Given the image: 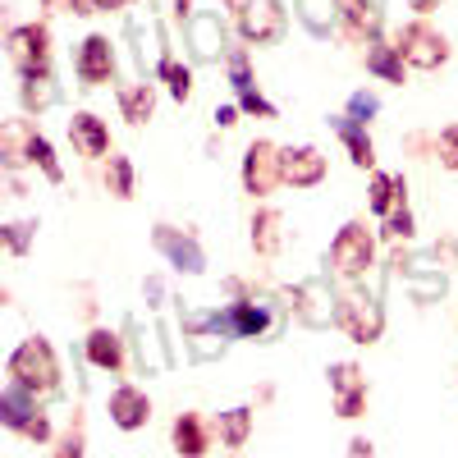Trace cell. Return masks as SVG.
Masks as SVG:
<instances>
[{
    "instance_id": "obj_2",
    "label": "cell",
    "mask_w": 458,
    "mask_h": 458,
    "mask_svg": "<svg viewBox=\"0 0 458 458\" xmlns=\"http://www.w3.org/2000/svg\"><path fill=\"white\" fill-rule=\"evenodd\" d=\"M394 47H399L403 64H412V69H440V64L449 60L445 32H436L431 23H408V28H399Z\"/></svg>"
},
{
    "instance_id": "obj_31",
    "label": "cell",
    "mask_w": 458,
    "mask_h": 458,
    "mask_svg": "<svg viewBox=\"0 0 458 458\" xmlns=\"http://www.w3.org/2000/svg\"><path fill=\"white\" fill-rule=\"evenodd\" d=\"M51 458H83V422L73 417V427L55 440V454Z\"/></svg>"
},
{
    "instance_id": "obj_18",
    "label": "cell",
    "mask_w": 458,
    "mask_h": 458,
    "mask_svg": "<svg viewBox=\"0 0 458 458\" xmlns=\"http://www.w3.org/2000/svg\"><path fill=\"white\" fill-rule=\"evenodd\" d=\"M88 362L101 367V371H120V362H124L120 335H114V330H92L88 335Z\"/></svg>"
},
{
    "instance_id": "obj_24",
    "label": "cell",
    "mask_w": 458,
    "mask_h": 458,
    "mask_svg": "<svg viewBox=\"0 0 458 458\" xmlns=\"http://www.w3.org/2000/svg\"><path fill=\"white\" fill-rule=\"evenodd\" d=\"M220 436H225L229 449H243L248 436H252V412H248V408H229V412H220Z\"/></svg>"
},
{
    "instance_id": "obj_4",
    "label": "cell",
    "mask_w": 458,
    "mask_h": 458,
    "mask_svg": "<svg viewBox=\"0 0 458 458\" xmlns=\"http://www.w3.org/2000/svg\"><path fill=\"white\" fill-rule=\"evenodd\" d=\"M371 257H376V243H371V234L362 225H344L335 234V243H330V266L339 276H349V280H358L367 271Z\"/></svg>"
},
{
    "instance_id": "obj_6",
    "label": "cell",
    "mask_w": 458,
    "mask_h": 458,
    "mask_svg": "<svg viewBox=\"0 0 458 458\" xmlns=\"http://www.w3.org/2000/svg\"><path fill=\"white\" fill-rule=\"evenodd\" d=\"M335 326L349 335L353 344H376L380 339V308L362 293H344L335 308Z\"/></svg>"
},
{
    "instance_id": "obj_42",
    "label": "cell",
    "mask_w": 458,
    "mask_h": 458,
    "mask_svg": "<svg viewBox=\"0 0 458 458\" xmlns=\"http://www.w3.org/2000/svg\"><path fill=\"white\" fill-rule=\"evenodd\" d=\"M124 5H133V0H97V10H124Z\"/></svg>"
},
{
    "instance_id": "obj_10",
    "label": "cell",
    "mask_w": 458,
    "mask_h": 458,
    "mask_svg": "<svg viewBox=\"0 0 458 458\" xmlns=\"http://www.w3.org/2000/svg\"><path fill=\"white\" fill-rule=\"evenodd\" d=\"M280 174L293 188H312V183L326 179V157L317 147H284L280 151Z\"/></svg>"
},
{
    "instance_id": "obj_40",
    "label": "cell",
    "mask_w": 458,
    "mask_h": 458,
    "mask_svg": "<svg viewBox=\"0 0 458 458\" xmlns=\"http://www.w3.org/2000/svg\"><path fill=\"white\" fill-rule=\"evenodd\" d=\"M408 5H412L417 14H431V10H440V5H445V0H408Z\"/></svg>"
},
{
    "instance_id": "obj_19",
    "label": "cell",
    "mask_w": 458,
    "mask_h": 458,
    "mask_svg": "<svg viewBox=\"0 0 458 458\" xmlns=\"http://www.w3.org/2000/svg\"><path fill=\"white\" fill-rule=\"evenodd\" d=\"M280 243H284V216L280 211H257L252 216V248L261 257H271V252H280Z\"/></svg>"
},
{
    "instance_id": "obj_39",
    "label": "cell",
    "mask_w": 458,
    "mask_h": 458,
    "mask_svg": "<svg viewBox=\"0 0 458 458\" xmlns=\"http://www.w3.org/2000/svg\"><path fill=\"white\" fill-rule=\"evenodd\" d=\"M349 458H376V449H371V440H362V436H358V440L349 445Z\"/></svg>"
},
{
    "instance_id": "obj_13",
    "label": "cell",
    "mask_w": 458,
    "mask_h": 458,
    "mask_svg": "<svg viewBox=\"0 0 458 458\" xmlns=\"http://www.w3.org/2000/svg\"><path fill=\"white\" fill-rule=\"evenodd\" d=\"M42 138L32 120H5L0 124V157H5L10 170H19L23 161H32V142Z\"/></svg>"
},
{
    "instance_id": "obj_9",
    "label": "cell",
    "mask_w": 458,
    "mask_h": 458,
    "mask_svg": "<svg viewBox=\"0 0 458 458\" xmlns=\"http://www.w3.org/2000/svg\"><path fill=\"white\" fill-rule=\"evenodd\" d=\"M73 69H79V79H83L88 88L110 83V73H114V47H110V37L92 32L88 42L79 47V60H73Z\"/></svg>"
},
{
    "instance_id": "obj_41",
    "label": "cell",
    "mask_w": 458,
    "mask_h": 458,
    "mask_svg": "<svg viewBox=\"0 0 458 458\" xmlns=\"http://www.w3.org/2000/svg\"><path fill=\"white\" fill-rule=\"evenodd\" d=\"M73 14H97V0H69Z\"/></svg>"
},
{
    "instance_id": "obj_7",
    "label": "cell",
    "mask_w": 458,
    "mask_h": 458,
    "mask_svg": "<svg viewBox=\"0 0 458 458\" xmlns=\"http://www.w3.org/2000/svg\"><path fill=\"white\" fill-rule=\"evenodd\" d=\"M10 60H14V69L23 73H47V64H51V32L42 28V23H23V28H14L10 32Z\"/></svg>"
},
{
    "instance_id": "obj_36",
    "label": "cell",
    "mask_w": 458,
    "mask_h": 458,
    "mask_svg": "<svg viewBox=\"0 0 458 458\" xmlns=\"http://www.w3.org/2000/svg\"><path fill=\"white\" fill-rule=\"evenodd\" d=\"M367 114H376V97H367V92H358V97L349 101V120H358V124H367Z\"/></svg>"
},
{
    "instance_id": "obj_20",
    "label": "cell",
    "mask_w": 458,
    "mask_h": 458,
    "mask_svg": "<svg viewBox=\"0 0 458 458\" xmlns=\"http://www.w3.org/2000/svg\"><path fill=\"white\" fill-rule=\"evenodd\" d=\"M376 216H390L394 207H403V179L399 174H371V193H367Z\"/></svg>"
},
{
    "instance_id": "obj_5",
    "label": "cell",
    "mask_w": 458,
    "mask_h": 458,
    "mask_svg": "<svg viewBox=\"0 0 458 458\" xmlns=\"http://www.w3.org/2000/svg\"><path fill=\"white\" fill-rule=\"evenodd\" d=\"M276 183H284V174H280V147L257 138L248 147V157H243V188L252 198H266V193H276Z\"/></svg>"
},
{
    "instance_id": "obj_3",
    "label": "cell",
    "mask_w": 458,
    "mask_h": 458,
    "mask_svg": "<svg viewBox=\"0 0 458 458\" xmlns=\"http://www.w3.org/2000/svg\"><path fill=\"white\" fill-rule=\"evenodd\" d=\"M229 10L239 14V32L248 37V42H257V47L276 42V37L284 32L280 0H229Z\"/></svg>"
},
{
    "instance_id": "obj_21",
    "label": "cell",
    "mask_w": 458,
    "mask_h": 458,
    "mask_svg": "<svg viewBox=\"0 0 458 458\" xmlns=\"http://www.w3.org/2000/svg\"><path fill=\"white\" fill-rule=\"evenodd\" d=\"M120 110H124V120L129 124H147L151 120V110H157V92H151V83H133L120 92Z\"/></svg>"
},
{
    "instance_id": "obj_17",
    "label": "cell",
    "mask_w": 458,
    "mask_h": 458,
    "mask_svg": "<svg viewBox=\"0 0 458 458\" xmlns=\"http://www.w3.org/2000/svg\"><path fill=\"white\" fill-rule=\"evenodd\" d=\"M335 133L344 138V147H349V157H353L358 170H371V165H376V147H371V138H367V129H362L358 120L339 114V120H335Z\"/></svg>"
},
{
    "instance_id": "obj_38",
    "label": "cell",
    "mask_w": 458,
    "mask_h": 458,
    "mask_svg": "<svg viewBox=\"0 0 458 458\" xmlns=\"http://www.w3.org/2000/svg\"><path fill=\"white\" fill-rule=\"evenodd\" d=\"M216 124H220V129H234V124H239V110H234V106H220V110H216Z\"/></svg>"
},
{
    "instance_id": "obj_15",
    "label": "cell",
    "mask_w": 458,
    "mask_h": 458,
    "mask_svg": "<svg viewBox=\"0 0 458 458\" xmlns=\"http://www.w3.org/2000/svg\"><path fill=\"white\" fill-rule=\"evenodd\" d=\"M157 248L179 266V271H193V276H198L202 266H207V261H202V252H198V243H193V239H179L170 225H157Z\"/></svg>"
},
{
    "instance_id": "obj_26",
    "label": "cell",
    "mask_w": 458,
    "mask_h": 458,
    "mask_svg": "<svg viewBox=\"0 0 458 458\" xmlns=\"http://www.w3.org/2000/svg\"><path fill=\"white\" fill-rule=\"evenodd\" d=\"M161 83L170 88L174 101H188V97H193V73H188L179 60H161Z\"/></svg>"
},
{
    "instance_id": "obj_28",
    "label": "cell",
    "mask_w": 458,
    "mask_h": 458,
    "mask_svg": "<svg viewBox=\"0 0 458 458\" xmlns=\"http://www.w3.org/2000/svg\"><path fill=\"white\" fill-rule=\"evenodd\" d=\"M23 101H28V106H37V110L51 106V101H55L51 73H28V79H23Z\"/></svg>"
},
{
    "instance_id": "obj_8",
    "label": "cell",
    "mask_w": 458,
    "mask_h": 458,
    "mask_svg": "<svg viewBox=\"0 0 458 458\" xmlns=\"http://www.w3.org/2000/svg\"><path fill=\"white\" fill-rule=\"evenodd\" d=\"M330 394H335V412L339 417H362L367 408V376L358 362H335L330 367Z\"/></svg>"
},
{
    "instance_id": "obj_12",
    "label": "cell",
    "mask_w": 458,
    "mask_h": 458,
    "mask_svg": "<svg viewBox=\"0 0 458 458\" xmlns=\"http://www.w3.org/2000/svg\"><path fill=\"white\" fill-rule=\"evenodd\" d=\"M69 138H73V147H79V157H88V161H97V157L110 151V129L97 120L92 110L73 114V120H69Z\"/></svg>"
},
{
    "instance_id": "obj_27",
    "label": "cell",
    "mask_w": 458,
    "mask_h": 458,
    "mask_svg": "<svg viewBox=\"0 0 458 458\" xmlns=\"http://www.w3.org/2000/svg\"><path fill=\"white\" fill-rule=\"evenodd\" d=\"M266 326H271V317H266L261 308H252V302H239V308H234V330H239L243 339L266 335Z\"/></svg>"
},
{
    "instance_id": "obj_33",
    "label": "cell",
    "mask_w": 458,
    "mask_h": 458,
    "mask_svg": "<svg viewBox=\"0 0 458 458\" xmlns=\"http://www.w3.org/2000/svg\"><path fill=\"white\" fill-rule=\"evenodd\" d=\"M386 239H412V216H408V207H394L390 216H386Z\"/></svg>"
},
{
    "instance_id": "obj_16",
    "label": "cell",
    "mask_w": 458,
    "mask_h": 458,
    "mask_svg": "<svg viewBox=\"0 0 458 458\" xmlns=\"http://www.w3.org/2000/svg\"><path fill=\"white\" fill-rule=\"evenodd\" d=\"M170 440H174V454L179 458H202L207 454V427H202V417L198 412H179Z\"/></svg>"
},
{
    "instance_id": "obj_25",
    "label": "cell",
    "mask_w": 458,
    "mask_h": 458,
    "mask_svg": "<svg viewBox=\"0 0 458 458\" xmlns=\"http://www.w3.org/2000/svg\"><path fill=\"white\" fill-rule=\"evenodd\" d=\"M106 188H110L120 202L133 198V161H129V157H110V165H106Z\"/></svg>"
},
{
    "instance_id": "obj_14",
    "label": "cell",
    "mask_w": 458,
    "mask_h": 458,
    "mask_svg": "<svg viewBox=\"0 0 458 458\" xmlns=\"http://www.w3.org/2000/svg\"><path fill=\"white\" fill-rule=\"evenodd\" d=\"M37 412H42V408H37V394H32V390H23V386H14V380H10V390L0 394V422H5L10 431H23V427L32 422Z\"/></svg>"
},
{
    "instance_id": "obj_35",
    "label": "cell",
    "mask_w": 458,
    "mask_h": 458,
    "mask_svg": "<svg viewBox=\"0 0 458 458\" xmlns=\"http://www.w3.org/2000/svg\"><path fill=\"white\" fill-rule=\"evenodd\" d=\"M229 79H234L239 92L252 88V73H248V55H243V51H229Z\"/></svg>"
},
{
    "instance_id": "obj_1",
    "label": "cell",
    "mask_w": 458,
    "mask_h": 458,
    "mask_svg": "<svg viewBox=\"0 0 458 458\" xmlns=\"http://www.w3.org/2000/svg\"><path fill=\"white\" fill-rule=\"evenodd\" d=\"M10 380L32 394H51L60 386V362H55V349L47 339H23L19 349L10 353Z\"/></svg>"
},
{
    "instance_id": "obj_37",
    "label": "cell",
    "mask_w": 458,
    "mask_h": 458,
    "mask_svg": "<svg viewBox=\"0 0 458 458\" xmlns=\"http://www.w3.org/2000/svg\"><path fill=\"white\" fill-rule=\"evenodd\" d=\"M23 436H28V440H47V436H51V422H47V412H37L32 422L23 427Z\"/></svg>"
},
{
    "instance_id": "obj_32",
    "label": "cell",
    "mask_w": 458,
    "mask_h": 458,
    "mask_svg": "<svg viewBox=\"0 0 458 458\" xmlns=\"http://www.w3.org/2000/svg\"><path fill=\"white\" fill-rule=\"evenodd\" d=\"M436 157H440V165H445V170H454V174H458V124H449V129L436 138Z\"/></svg>"
},
{
    "instance_id": "obj_23",
    "label": "cell",
    "mask_w": 458,
    "mask_h": 458,
    "mask_svg": "<svg viewBox=\"0 0 458 458\" xmlns=\"http://www.w3.org/2000/svg\"><path fill=\"white\" fill-rule=\"evenodd\" d=\"M335 5H339V19L349 23L353 37H371L376 32V10L367 5V0H335Z\"/></svg>"
},
{
    "instance_id": "obj_22",
    "label": "cell",
    "mask_w": 458,
    "mask_h": 458,
    "mask_svg": "<svg viewBox=\"0 0 458 458\" xmlns=\"http://www.w3.org/2000/svg\"><path fill=\"white\" fill-rule=\"evenodd\" d=\"M367 69L380 73L386 83H403V55H399V47L371 42V47H367Z\"/></svg>"
},
{
    "instance_id": "obj_34",
    "label": "cell",
    "mask_w": 458,
    "mask_h": 458,
    "mask_svg": "<svg viewBox=\"0 0 458 458\" xmlns=\"http://www.w3.org/2000/svg\"><path fill=\"white\" fill-rule=\"evenodd\" d=\"M239 101H243V110L248 114H261V120H276V106L271 101H266L257 88H248V92H239Z\"/></svg>"
},
{
    "instance_id": "obj_30",
    "label": "cell",
    "mask_w": 458,
    "mask_h": 458,
    "mask_svg": "<svg viewBox=\"0 0 458 458\" xmlns=\"http://www.w3.org/2000/svg\"><path fill=\"white\" fill-rule=\"evenodd\" d=\"M32 165H42V174H47L51 183L64 179V170H60V161H55V151H51L47 138H37V142H32Z\"/></svg>"
},
{
    "instance_id": "obj_11",
    "label": "cell",
    "mask_w": 458,
    "mask_h": 458,
    "mask_svg": "<svg viewBox=\"0 0 458 458\" xmlns=\"http://www.w3.org/2000/svg\"><path fill=\"white\" fill-rule=\"evenodd\" d=\"M147 417H151V399H147L138 386H120V390L110 394V422L120 427V431L147 427Z\"/></svg>"
},
{
    "instance_id": "obj_29",
    "label": "cell",
    "mask_w": 458,
    "mask_h": 458,
    "mask_svg": "<svg viewBox=\"0 0 458 458\" xmlns=\"http://www.w3.org/2000/svg\"><path fill=\"white\" fill-rule=\"evenodd\" d=\"M32 234H37V220H14V225H5V248L14 257H23L32 248Z\"/></svg>"
}]
</instances>
